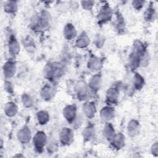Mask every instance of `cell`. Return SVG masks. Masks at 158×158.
I'll return each mask as SVG.
<instances>
[{
    "label": "cell",
    "instance_id": "6da1fadb",
    "mask_svg": "<svg viewBox=\"0 0 158 158\" xmlns=\"http://www.w3.org/2000/svg\"><path fill=\"white\" fill-rule=\"evenodd\" d=\"M46 142V135L43 132H38L34 138V144L36 149H42Z\"/></svg>",
    "mask_w": 158,
    "mask_h": 158
},
{
    "label": "cell",
    "instance_id": "8fae6325",
    "mask_svg": "<svg viewBox=\"0 0 158 158\" xmlns=\"http://www.w3.org/2000/svg\"><path fill=\"white\" fill-rule=\"evenodd\" d=\"M17 9L16 4L14 1H9L4 6V10L9 13L14 12Z\"/></svg>",
    "mask_w": 158,
    "mask_h": 158
},
{
    "label": "cell",
    "instance_id": "277c9868",
    "mask_svg": "<svg viewBox=\"0 0 158 158\" xmlns=\"http://www.w3.org/2000/svg\"><path fill=\"white\" fill-rule=\"evenodd\" d=\"M75 108L73 106H69L66 107L64 110V114L66 118V119L69 120V121L72 120L75 118Z\"/></svg>",
    "mask_w": 158,
    "mask_h": 158
},
{
    "label": "cell",
    "instance_id": "ac0fdd59",
    "mask_svg": "<svg viewBox=\"0 0 158 158\" xmlns=\"http://www.w3.org/2000/svg\"><path fill=\"white\" fill-rule=\"evenodd\" d=\"M50 88H44V91L43 92V94H44V98H50L51 97V91L49 89Z\"/></svg>",
    "mask_w": 158,
    "mask_h": 158
},
{
    "label": "cell",
    "instance_id": "52a82bcc",
    "mask_svg": "<svg viewBox=\"0 0 158 158\" xmlns=\"http://www.w3.org/2000/svg\"><path fill=\"white\" fill-rule=\"evenodd\" d=\"M19 46L15 39H12L9 43V52L12 55H15L19 52Z\"/></svg>",
    "mask_w": 158,
    "mask_h": 158
},
{
    "label": "cell",
    "instance_id": "2e32d148",
    "mask_svg": "<svg viewBox=\"0 0 158 158\" xmlns=\"http://www.w3.org/2000/svg\"><path fill=\"white\" fill-rule=\"evenodd\" d=\"M117 92L115 89H110L108 91L107 93V97L108 99L110 101H114L117 99Z\"/></svg>",
    "mask_w": 158,
    "mask_h": 158
},
{
    "label": "cell",
    "instance_id": "e0dca14e",
    "mask_svg": "<svg viewBox=\"0 0 158 158\" xmlns=\"http://www.w3.org/2000/svg\"><path fill=\"white\" fill-rule=\"evenodd\" d=\"M110 126L108 125V126H106L104 129V134L107 136V138H110L113 135L112 133L114 132V130Z\"/></svg>",
    "mask_w": 158,
    "mask_h": 158
},
{
    "label": "cell",
    "instance_id": "ba28073f",
    "mask_svg": "<svg viewBox=\"0 0 158 158\" xmlns=\"http://www.w3.org/2000/svg\"><path fill=\"white\" fill-rule=\"evenodd\" d=\"M61 133V139L64 141V143H70V139L72 138V133L71 130L65 128Z\"/></svg>",
    "mask_w": 158,
    "mask_h": 158
},
{
    "label": "cell",
    "instance_id": "9c48e42d",
    "mask_svg": "<svg viewBox=\"0 0 158 158\" xmlns=\"http://www.w3.org/2000/svg\"><path fill=\"white\" fill-rule=\"evenodd\" d=\"M17 110V107L14 103H8L4 109V112H6V114L8 116H13L15 114Z\"/></svg>",
    "mask_w": 158,
    "mask_h": 158
},
{
    "label": "cell",
    "instance_id": "7c38bea8",
    "mask_svg": "<svg viewBox=\"0 0 158 158\" xmlns=\"http://www.w3.org/2000/svg\"><path fill=\"white\" fill-rule=\"evenodd\" d=\"M89 43V39L87 38L86 36L81 35L78 40H77V44L78 47H85L88 45Z\"/></svg>",
    "mask_w": 158,
    "mask_h": 158
},
{
    "label": "cell",
    "instance_id": "4fadbf2b",
    "mask_svg": "<svg viewBox=\"0 0 158 158\" xmlns=\"http://www.w3.org/2000/svg\"><path fill=\"white\" fill-rule=\"evenodd\" d=\"M38 118L39 122L41 123V124H45V123L48 120V113L45 111H41L38 114Z\"/></svg>",
    "mask_w": 158,
    "mask_h": 158
},
{
    "label": "cell",
    "instance_id": "8992f818",
    "mask_svg": "<svg viewBox=\"0 0 158 158\" xmlns=\"http://www.w3.org/2000/svg\"><path fill=\"white\" fill-rule=\"evenodd\" d=\"M19 138L21 141L23 143L27 142L30 138V131L27 128H23L19 133Z\"/></svg>",
    "mask_w": 158,
    "mask_h": 158
},
{
    "label": "cell",
    "instance_id": "5b68a950",
    "mask_svg": "<svg viewBox=\"0 0 158 158\" xmlns=\"http://www.w3.org/2000/svg\"><path fill=\"white\" fill-rule=\"evenodd\" d=\"M64 35H65V38H67L69 40L74 38L76 35V31H75V28L71 24H68L65 28Z\"/></svg>",
    "mask_w": 158,
    "mask_h": 158
},
{
    "label": "cell",
    "instance_id": "5bb4252c",
    "mask_svg": "<svg viewBox=\"0 0 158 158\" xmlns=\"http://www.w3.org/2000/svg\"><path fill=\"white\" fill-rule=\"evenodd\" d=\"M94 109L95 108H94V106L91 105V104H88V105L85 106V112L88 117L92 115L93 114V113L94 114V112H95Z\"/></svg>",
    "mask_w": 158,
    "mask_h": 158
},
{
    "label": "cell",
    "instance_id": "30bf717a",
    "mask_svg": "<svg viewBox=\"0 0 158 158\" xmlns=\"http://www.w3.org/2000/svg\"><path fill=\"white\" fill-rule=\"evenodd\" d=\"M101 114L103 119L104 118L107 120L111 118V117L112 116V114H114V111L112 109V108L105 107V108H103Z\"/></svg>",
    "mask_w": 158,
    "mask_h": 158
},
{
    "label": "cell",
    "instance_id": "9a60e30c",
    "mask_svg": "<svg viewBox=\"0 0 158 158\" xmlns=\"http://www.w3.org/2000/svg\"><path fill=\"white\" fill-rule=\"evenodd\" d=\"M138 124L137 123H135V122L132 121L130 123L129 127L128 129L130 134H133L134 135L135 134H136V131H138Z\"/></svg>",
    "mask_w": 158,
    "mask_h": 158
},
{
    "label": "cell",
    "instance_id": "7a4b0ae2",
    "mask_svg": "<svg viewBox=\"0 0 158 158\" xmlns=\"http://www.w3.org/2000/svg\"><path fill=\"white\" fill-rule=\"evenodd\" d=\"M3 70L4 76L6 77H12L15 72V65L11 62H7L6 64H4Z\"/></svg>",
    "mask_w": 158,
    "mask_h": 158
},
{
    "label": "cell",
    "instance_id": "3957f363",
    "mask_svg": "<svg viewBox=\"0 0 158 158\" xmlns=\"http://www.w3.org/2000/svg\"><path fill=\"white\" fill-rule=\"evenodd\" d=\"M99 15V20L106 21L111 16V9L108 6H103L100 10Z\"/></svg>",
    "mask_w": 158,
    "mask_h": 158
}]
</instances>
